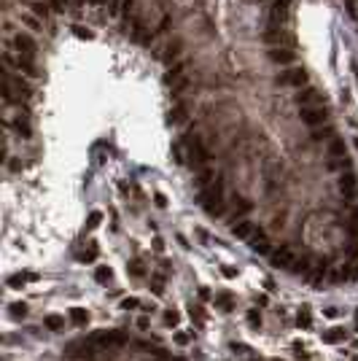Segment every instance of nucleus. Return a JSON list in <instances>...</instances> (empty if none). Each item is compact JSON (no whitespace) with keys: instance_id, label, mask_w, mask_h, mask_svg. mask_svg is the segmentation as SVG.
Instances as JSON below:
<instances>
[{"instance_id":"6","label":"nucleus","mask_w":358,"mask_h":361,"mask_svg":"<svg viewBox=\"0 0 358 361\" xmlns=\"http://www.w3.org/2000/svg\"><path fill=\"white\" fill-rule=\"evenodd\" d=\"M293 100H296L299 108H310V105H321V102H323V95H321L315 87H302V89H296Z\"/></svg>"},{"instance_id":"23","label":"nucleus","mask_w":358,"mask_h":361,"mask_svg":"<svg viewBox=\"0 0 358 361\" xmlns=\"http://www.w3.org/2000/svg\"><path fill=\"white\" fill-rule=\"evenodd\" d=\"M95 280H97L100 286H108V283L113 280V270H111L108 264H97V267H95Z\"/></svg>"},{"instance_id":"15","label":"nucleus","mask_w":358,"mask_h":361,"mask_svg":"<svg viewBox=\"0 0 358 361\" xmlns=\"http://www.w3.org/2000/svg\"><path fill=\"white\" fill-rule=\"evenodd\" d=\"M43 329L51 331V334L65 331V316H62V313H49V316H43Z\"/></svg>"},{"instance_id":"10","label":"nucleus","mask_w":358,"mask_h":361,"mask_svg":"<svg viewBox=\"0 0 358 361\" xmlns=\"http://www.w3.org/2000/svg\"><path fill=\"white\" fill-rule=\"evenodd\" d=\"M264 43L267 46H288V35L283 30V25H269V30L264 33Z\"/></svg>"},{"instance_id":"41","label":"nucleus","mask_w":358,"mask_h":361,"mask_svg":"<svg viewBox=\"0 0 358 361\" xmlns=\"http://www.w3.org/2000/svg\"><path fill=\"white\" fill-rule=\"evenodd\" d=\"M264 291H267V294H275V291H278V286H275V280H272V278L264 280Z\"/></svg>"},{"instance_id":"35","label":"nucleus","mask_w":358,"mask_h":361,"mask_svg":"<svg viewBox=\"0 0 358 361\" xmlns=\"http://www.w3.org/2000/svg\"><path fill=\"white\" fill-rule=\"evenodd\" d=\"M237 267H232V264H221V275L224 278H237Z\"/></svg>"},{"instance_id":"22","label":"nucleus","mask_w":358,"mask_h":361,"mask_svg":"<svg viewBox=\"0 0 358 361\" xmlns=\"http://www.w3.org/2000/svg\"><path fill=\"white\" fill-rule=\"evenodd\" d=\"M127 272H130L135 280L146 278V262H143L140 256H135V259H132V262H127Z\"/></svg>"},{"instance_id":"2","label":"nucleus","mask_w":358,"mask_h":361,"mask_svg":"<svg viewBox=\"0 0 358 361\" xmlns=\"http://www.w3.org/2000/svg\"><path fill=\"white\" fill-rule=\"evenodd\" d=\"M11 49H14L19 57H25V60H35L38 57V43H35V38H33L30 33H16L14 41H11Z\"/></svg>"},{"instance_id":"39","label":"nucleus","mask_w":358,"mask_h":361,"mask_svg":"<svg viewBox=\"0 0 358 361\" xmlns=\"http://www.w3.org/2000/svg\"><path fill=\"white\" fill-rule=\"evenodd\" d=\"M151 248L157 251V254H164V240L162 237H154V243H151Z\"/></svg>"},{"instance_id":"19","label":"nucleus","mask_w":358,"mask_h":361,"mask_svg":"<svg viewBox=\"0 0 358 361\" xmlns=\"http://www.w3.org/2000/svg\"><path fill=\"white\" fill-rule=\"evenodd\" d=\"M67 318H70L73 326H78V329H81V326H86L92 321V313L86 310V307H70V310H67Z\"/></svg>"},{"instance_id":"20","label":"nucleus","mask_w":358,"mask_h":361,"mask_svg":"<svg viewBox=\"0 0 358 361\" xmlns=\"http://www.w3.org/2000/svg\"><path fill=\"white\" fill-rule=\"evenodd\" d=\"M245 324H248V329H251V331H261L264 329V316H261V310H259L256 305L245 313Z\"/></svg>"},{"instance_id":"31","label":"nucleus","mask_w":358,"mask_h":361,"mask_svg":"<svg viewBox=\"0 0 358 361\" xmlns=\"http://www.w3.org/2000/svg\"><path fill=\"white\" fill-rule=\"evenodd\" d=\"M135 3H137V0H121L119 14L124 16V19H130V16H132V11H135Z\"/></svg>"},{"instance_id":"32","label":"nucleus","mask_w":358,"mask_h":361,"mask_svg":"<svg viewBox=\"0 0 358 361\" xmlns=\"http://www.w3.org/2000/svg\"><path fill=\"white\" fill-rule=\"evenodd\" d=\"M323 316H326V318H339V316H342V307H337V305H326V307H323Z\"/></svg>"},{"instance_id":"42","label":"nucleus","mask_w":358,"mask_h":361,"mask_svg":"<svg viewBox=\"0 0 358 361\" xmlns=\"http://www.w3.org/2000/svg\"><path fill=\"white\" fill-rule=\"evenodd\" d=\"M197 294H199V299H202V302H205V299H210V289H207V286H199V291H197Z\"/></svg>"},{"instance_id":"26","label":"nucleus","mask_w":358,"mask_h":361,"mask_svg":"<svg viewBox=\"0 0 358 361\" xmlns=\"http://www.w3.org/2000/svg\"><path fill=\"white\" fill-rule=\"evenodd\" d=\"M140 305H143V302L137 299V296H124V299L119 302V310H124V313H135V310H140Z\"/></svg>"},{"instance_id":"37","label":"nucleus","mask_w":358,"mask_h":361,"mask_svg":"<svg viewBox=\"0 0 358 361\" xmlns=\"http://www.w3.org/2000/svg\"><path fill=\"white\" fill-rule=\"evenodd\" d=\"M154 205L164 210V208H167V197H164V194H162V192H157V194H154Z\"/></svg>"},{"instance_id":"24","label":"nucleus","mask_w":358,"mask_h":361,"mask_svg":"<svg viewBox=\"0 0 358 361\" xmlns=\"http://www.w3.org/2000/svg\"><path fill=\"white\" fill-rule=\"evenodd\" d=\"M27 313H30V307H27V302H11L8 305V316L14 321H22L27 318Z\"/></svg>"},{"instance_id":"4","label":"nucleus","mask_w":358,"mask_h":361,"mask_svg":"<svg viewBox=\"0 0 358 361\" xmlns=\"http://www.w3.org/2000/svg\"><path fill=\"white\" fill-rule=\"evenodd\" d=\"M267 57L280 67H291L293 62H296V51H293L291 46H269Z\"/></svg>"},{"instance_id":"21","label":"nucleus","mask_w":358,"mask_h":361,"mask_svg":"<svg viewBox=\"0 0 358 361\" xmlns=\"http://www.w3.org/2000/svg\"><path fill=\"white\" fill-rule=\"evenodd\" d=\"M186 310H189V316H192V321L197 326H202L207 321V310H205V305H202V302H189Z\"/></svg>"},{"instance_id":"12","label":"nucleus","mask_w":358,"mask_h":361,"mask_svg":"<svg viewBox=\"0 0 358 361\" xmlns=\"http://www.w3.org/2000/svg\"><path fill=\"white\" fill-rule=\"evenodd\" d=\"M186 116H189V105H186V102H181V100H175V105L167 111V124L178 127V124L186 122Z\"/></svg>"},{"instance_id":"33","label":"nucleus","mask_w":358,"mask_h":361,"mask_svg":"<svg viewBox=\"0 0 358 361\" xmlns=\"http://www.w3.org/2000/svg\"><path fill=\"white\" fill-rule=\"evenodd\" d=\"M253 305H256L259 310H264V307H269V294H256V296H253Z\"/></svg>"},{"instance_id":"18","label":"nucleus","mask_w":358,"mask_h":361,"mask_svg":"<svg viewBox=\"0 0 358 361\" xmlns=\"http://www.w3.org/2000/svg\"><path fill=\"white\" fill-rule=\"evenodd\" d=\"M164 286H167V275L157 270V272H151V280H148V289H151V294L154 296H164Z\"/></svg>"},{"instance_id":"11","label":"nucleus","mask_w":358,"mask_h":361,"mask_svg":"<svg viewBox=\"0 0 358 361\" xmlns=\"http://www.w3.org/2000/svg\"><path fill=\"white\" fill-rule=\"evenodd\" d=\"M288 11H291V0H275L272 8H269V22L272 25H283L288 19Z\"/></svg>"},{"instance_id":"3","label":"nucleus","mask_w":358,"mask_h":361,"mask_svg":"<svg viewBox=\"0 0 358 361\" xmlns=\"http://www.w3.org/2000/svg\"><path fill=\"white\" fill-rule=\"evenodd\" d=\"M299 119H302L307 127H313V130H318V127H326V124H331L328 122V108H323V105H310V108H302L299 111Z\"/></svg>"},{"instance_id":"28","label":"nucleus","mask_w":358,"mask_h":361,"mask_svg":"<svg viewBox=\"0 0 358 361\" xmlns=\"http://www.w3.org/2000/svg\"><path fill=\"white\" fill-rule=\"evenodd\" d=\"M192 340H194V331H175V334H172V342H175L178 348H186Z\"/></svg>"},{"instance_id":"43","label":"nucleus","mask_w":358,"mask_h":361,"mask_svg":"<svg viewBox=\"0 0 358 361\" xmlns=\"http://www.w3.org/2000/svg\"><path fill=\"white\" fill-rule=\"evenodd\" d=\"M178 243H181V245H183V248H186V251H189V248H192V245H189V240H186V237H183V234H178Z\"/></svg>"},{"instance_id":"27","label":"nucleus","mask_w":358,"mask_h":361,"mask_svg":"<svg viewBox=\"0 0 358 361\" xmlns=\"http://www.w3.org/2000/svg\"><path fill=\"white\" fill-rule=\"evenodd\" d=\"M291 353H293L296 359H302V361H310V359H313V356H310V351H307V345H304L302 340H293V342H291Z\"/></svg>"},{"instance_id":"30","label":"nucleus","mask_w":358,"mask_h":361,"mask_svg":"<svg viewBox=\"0 0 358 361\" xmlns=\"http://www.w3.org/2000/svg\"><path fill=\"white\" fill-rule=\"evenodd\" d=\"M100 224H102V213H100V210H92L89 219H86V229H89V232H95Z\"/></svg>"},{"instance_id":"34","label":"nucleus","mask_w":358,"mask_h":361,"mask_svg":"<svg viewBox=\"0 0 358 361\" xmlns=\"http://www.w3.org/2000/svg\"><path fill=\"white\" fill-rule=\"evenodd\" d=\"M137 329H140V331H148V329H151V316H148V313H143V316L137 318Z\"/></svg>"},{"instance_id":"13","label":"nucleus","mask_w":358,"mask_h":361,"mask_svg":"<svg viewBox=\"0 0 358 361\" xmlns=\"http://www.w3.org/2000/svg\"><path fill=\"white\" fill-rule=\"evenodd\" d=\"M321 340H323V345H339V342L348 340V329L345 326H331V329H326L321 334Z\"/></svg>"},{"instance_id":"5","label":"nucleus","mask_w":358,"mask_h":361,"mask_svg":"<svg viewBox=\"0 0 358 361\" xmlns=\"http://www.w3.org/2000/svg\"><path fill=\"white\" fill-rule=\"evenodd\" d=\"M181 54H183V41H181V38H172V41H167L159 49V60L164 62V67L172 65V62H178V60H181Z\"/></svg>"},{"instance_id":"40","label":"nucleus","mask_w":358,"mask_h":361,"mask_svg":"<svg viewBox=\"0 0 358 361\" xmlns=\"http://www.w3.org/2000/svg\"><path fill=\"white\" fill-rule=\"evenodd\" d=\"M140 310H143V313H148V316H154V310H157V302H143Z\"/></svg>"},{"instance_id":"29","label":"nucleus","mask_w":358,"mask_h":361,"mask_svg":"<svg viewBox=\"0 0 358 361\" xmlns=\"http://www.w3.org/2000/svg\"><path fill=\"white\" fill-rule=\"evenodd\" d=\"M22 25H27L30 30H40V27H43V19H38L35 14L27 11V14H22Z\"/></svg>"},{"instance_id":"36","label":"nucleus","mask_w":358,"mask_h":361,"mask_svg":"<svg viewBox=\"0 0 358 361\" xmlns=\"http://www.w3.org/2000/svg\"><path fill=\"white\" fill-rule=\"evenodd\" d=\"M170 25H172V16H162V22H159L157 27H154V30H157V35H159V33H164Z\"/></svg>"},{"instance_id":"1","label":"nucleus","mask_w":358,"mask_h":361,"mask_svg":"<svg viewBox=\"0 0 358 361\" xmlns=\"http://www.w3.org/2000/svg\"><path fill=\"white\" fill-rule=\"evenodd\" d=\"M275 81H278L280 87H293V89H302V87H307L310 76H307V70H304V67L291 65V67H283V70L278 73V78H275Z\"/></svg>"},{"instance_id":"38","label":"nucleus","mask_w":358,"mask_h":361,"mask_svg":"<svg viewBox=\"0 0 358 361\" xmlns=\"http://www.w3.org/2000/svg\"><path fill=\"white\" fill-rule=\"evenodd\" d=\"M105 5H108V14H113V16H116V14H119L121 0H105Z\"/></svg>"},{"instance_id":"16","label":"nucleus","mask_w":358,"mask_h":361,"mask_svg":"<svg viewBox=\"0 0 358 361\" xmlns=\"http://www.w3.org/2000/svg\"><path fill=\"white\" fill-rule=\"evenodd\" d=\"M27 3V8H30V14H35L38 19H49L51 16V5H49V0H25Z\"/></svg>"},{"instance_id":"44","label":"nucleus","mask_w":358,"mask_h":361,"mask_svg":"<svg viewBox=\"0 0 358 361\" xmlns=\"http://www.w3.org/2000/svg\"><path fill=\"white\" fill-rule=\"evenodd\" d=\"M356 334H358V321H356Z\"/></svg>"},{"instance_id":"17","label":"nucleus","mask_w":358,"mask_h":361,"mask_svg":"<svg viewBox=\"0 0 358 361\" xmlns=\"http://www.w3.org/2000/svg\"><path fill=\"white\" fill-rule=\"evenodd\" d=\"M97 254H100V248H97L95 240H89V243L84 245V248L76 254V259L81 262V264H92V262H97Z\"/></svg>"},{"instance_id":"8","label":"nucleus","mask_w":358,"mask_h":361,"mask_svg":"<svg viewBox=\"0 0 358 361\" xmlns=\"http://www.w3.org/2000/svg\"><path fill=\"white\" fill-rule=\"evenodd\" d=\"M38 278H40L38 272H14V275H8V278H5V286H8V289H14V291H22L27 283H35Z\"/></svg>"},{"instance_id":"7","label":"nucleus","mask_w":358,"mask_h":361,"mask_svg":"<svg viewBox=\"0 0 358 361\" xmlns=\"http://www.w3.org/2000/svg\"><path fill=\"white\" fill-rule=\"evenodd\" d=\"M186 70H189V60H178V62H172V65H167L164 67V84L172 87L175 81H181V78L186 76Z\"/></svg>"},{"instance_id":"9","label":"nucleus","mask_w":358,"mask_h":361,"mask_svg":"<svg viewBox=\"0 0 358 361\" xmlns=\"http://www.w3.org/2000/svg\"><path fill=\"white\" fill-rule=\"evenodd\" d=\"M234 305H237V299H234L232 291H227V289L216 291V296H213V307H216V310H221V313H232V310H234Z\"/></svg>"},{"instance_id":"25","label":"nucleus","mask_w":358,"mask_h":361,"mask_svg":"<svg viewBox=\"0 0 358 361\" xmlns=\"http://www.w3.org/2000/svg\"><path fill=\"white\" fill-rule=\"evenodd\" d=\"M164 326L167 329H178L181 326V310L178 307H167L164 310Z\"/></svg>"},{"instance_id":"14","label":"nucleus","mask_w":358,"mask_h":361,"mask_svg":"<svg viewBox=\"0 0 358 361\" xmlns=\"http://www.w3.org/2000/svg\"><path fill=\"white\" fill-rule=\"evenodd\" d=\"M293 321H296V326L302 331H310V329H313V307H310V305H299Z\"/></svg>"}]
</instances>
